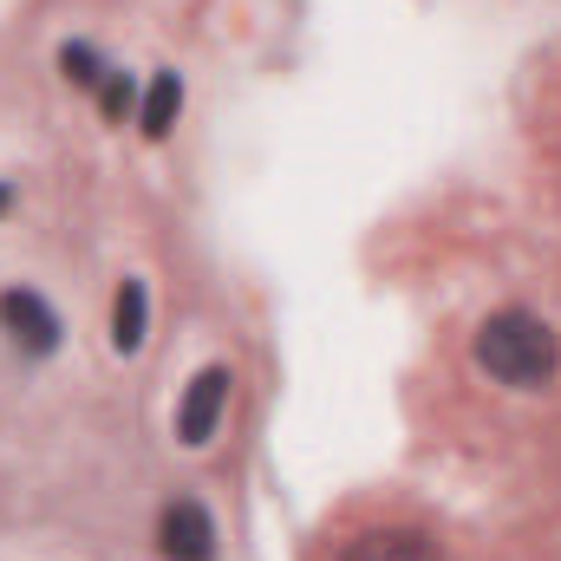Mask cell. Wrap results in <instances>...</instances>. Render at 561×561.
<instances>
[{
  "instance_id": "1",
  "label": "cell",
  "mask_w": 561,
  "mask_h": 561,
  "mask_svg": "<svg viewBox=\"0 0 561 561\" xmlns=\"http://www.w3.org/2000/svg\"><path fill=\"white\" fill-rule=\"evenodd\" d=\"M556 333H549V320H536V313H490L483 327H477V366L490 373V379H503V386H549L556 379Z\"/></svg>"
},
{
  "instance_id": "2",
  "label": "cell",
  "mask_w": 561,
  "mask_h": 561,
  "mask_svg": "<svg viewBox=\"0 0 561 561\" xmlns=\"http://www.w3.org/2000/svg\"><path fill=\"white\" fill-rule=\"evenodd\" d=\"M0 327L13 333L20 353H53V346H59V313H53L33 287H7V294H0Z\"/></svg>"
},
{
  "instance_id": "3",
  "label": "cell",
  "mask_w": 561,
  "mask_h": 561,
  "mask_svg": "<svg viewBox=\"0 0 561 561\" xmlns=\"http://www.w3.org/2000/svg\"><path fill=\"white\" fill-rule=\"evenodd\" d=\"M157 542H163V561H216V523H209V510H203V503L176 496V503L163 510Z\"/></svg>"
},
{
  "instance_id": "4",
  "label": "cell",
  "mask_w": 561,
  "mask_h": 561,
  "mask_svg": "<svg viewBox=\"0 0 561 561\" xmlns=\"http://www.w3.org/2000/svg\"><path fill=\"white\" fill-rule=\"evenodd\" d=\"M222 405H229V373H222V366H203V373L190 379L183 405H176V437H183V444H209Z\"/></svg>"
},
{
  "instance_id": "5",
  "label": "cell",
  "mask_w": 561,
  "mask_h": 561,
  "mask_svg": "<svg viewBox=\"0 0 561 561\" xmlns=\"http://www.w3.org/2000/svg\"><path fill=\"white\" fill-rule=\"evenodd\" d=\"M346 561H444L437 556V542L419 536V529H373V536H359Z\"/></svg>"
},
{
  "instance_id": "6",
  "label": "cell",
  "mask_w": 561,
  "mask_h": 561,
  "mask_svg": "<svg viewBox=\"0 0 561 561\" xmlns=\"http://www.w3.org/2000/svg\"><path fill=\"white\" fill-rule=\"evenodd\" d=\"M144 320H150V294H144V280H125L118 300H112V346L118 353H138L144 346Z\"/></svg>"
},
{
  "instance_id": "7",
  "label": "cell",
  "mask_w": 561,
  "mask_h": 561,
  "mask_svg": "<svg viewBox=\"0 0 561 561\" xmlns=\"http://www.w3.org/2000/svg\"><path fill=\"white\" fill-rule=\"evenodd\" d=\"M176 112H183V79L176 72H157L150 92H144V138H170Z\"/></svg>"
},
{
  "instance_id": "8",
  "label": "cell",
  "mask_w": 561,
  "mask_h": 561,
  "mask_svg": "<svg viewBox=\"0 0 561 561\" xmlns=\"http://www.w3.org/2000/svg\"><path fill=\"white\" fill-rule=\"evenodd\" d=\"M59 66H66V79H72V85H99V79L112 72V66H99V53H92V46H79V39L59 53Z\"/></svg>"
},
{
  "instance_id": "9",
  "label": "cell",
  "mask_w": 561,
  "mask_h": 561,
  "mask_svg": "<svg viewBox=\"0 0 561 561\" xmlns=\"http://www.w3.org/2000/svg\"><path fill=\"white\" fill-rule=\"evenodd\" d=\"M99 105H105V118H125L131 112V79L125 72H105L99 79Z\"/></svg>"
},
{
  "instance_id": "10",
  "label": "cell",
  "mask_w": 561,
  "mask_h": 561,
  "mask_svg": "<svg viewBox=\"0 0 561 561\" xmlns=\"http://www.w3.org/2000/svg\"><path fill=\"white\" fill-rule=\"evenodd\" d=\"M7 209H13V183H0V216H7Z\"/></svg>"
}]
</instances>
